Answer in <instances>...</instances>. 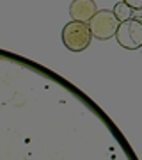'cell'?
Listing matches in <instances>:
<instances>
[{"label":"cell","mask_w":142,"mask_h":160,"mask_svg":"<svg viewBox=\"0 0 142 160\" xmlns=\"http://www.w3.org/2000/svg\"><path fill=\"white\" fill-rule=\"evenodd\" d=\"M123 2H126L133 9H142V0H123Z\"/></svg>","instance_id":"6"},{"label":"cell","mask_w":142,"mask_h":160,"mask_svg":"<svg viewBox=\"0 0 142 160\" xmlns=\"http://www.w3.org/2000/svg\"><path fill=\"white\" fill-rule=\"evenodd\" d=\"M92 39V32L89 23L84 22H69L62 30V41L66 48H69L71 52H82L85 50L87 46L91 45Z\"/></svg>","instance_id":"1"},{"label":"cell","mask_w":142,"mask_h":160,"mask_svg":"<svg viewBox=\"0 0 142 160\" xmlns=\"http://www.w3.org/2000/svg\"><path fill=\"white\" fill-rule=\"evenodd\" d=\"M121 22L117 20V16L114 14V11H98L92 20L89 22L91 32L94 38L98 39H110L117 34Z\"/></svg>","instance_id":"2"},{"label":"cell","mask_w":142,"mask_h":160,"mask_svg":"<svg viewBox=\"0 0 142 160\" xmlns=\"http://www.w3.org/2000/svg\"><path fill=\"white\" fill-rule=\"evenodd\" d=\"M133 7L128 6L126 2H119V4H115V7H114V14L117 16V20L119 22H126V20H131L133 18Z\"/></svg>","instance_id":"5"},{"label":"cell","mask_w":142,"mask_h":160,"mask_svg":"<svg viewBox=\"0 0 142 160\" xmlns=\"http://www.w3.org/2000/svg\"><path fill=\"white\" fill-rule=\"evenodd\" d=\"M69 12H71V18L76 22L89 23L92 16L98 12V9L94 0H73L69 6Z\"/></svg>","instance_id":"4"},{"label":"cell","mask_w":142,"mask_h":160,"mask_svg":"<svg viewBox=\"0 0 142 160\" xmlns=\"http://www.w3.org/2000/svg\"><path fill=\"white\" fill-rule=\"evenodd\" d=\"M117 43L126 50H135L142 46V22L140 20H126L121 22L119 29H117Z\"/></svg>","instance_id":"3"}]
</instances>
